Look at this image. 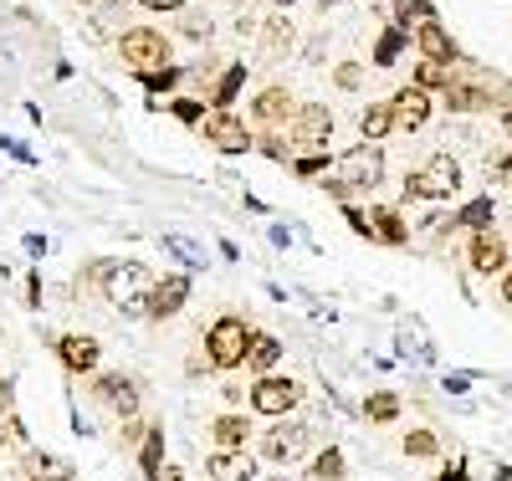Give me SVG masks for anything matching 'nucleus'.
I'll return each mask as SVG.
<instances>
[{"instance_id": "nucleus-1", "label": "nucleus", "mask_w": 512, "mask_h": 481, "mask_svg": "<svg viewBox=\"0 0 512 481\" xmlns=\"http://www.w3.org/2000/svg\"><path fill=\"white\" fill-rule=\"evenodd\" d=\"M379 180H384V149L359 144V149H349L344 159L333 164V180H323V190H328L338 205H349V195H364V190H374Z\"/></svg>"}, {"instance_id": "nucleus-2", "label": "nucleus", "mask_w": 512, "mask_h": 481, "mask_svg": "<svg viewBox=\"0 0 512 481\" xmlns=\"http://www.w3.org/2000/svg\"><path fill=\"white\" fill-rule=\"evenodd\" d=\"M246 343H251L246 318L221 313L216 323L205 328V364H210V369H241V364H246Z\"/></svg>"}, {"instance_id": "nucleus-3", "label": "nucleus", "mask_w": 512, "mask_h": 481, "mask_svg": "<svg viewBox=\"0 0 512 481\" xmlns=\"http://www.w3.org/2000/svg\"><path fill=\"white\" fill-rule=\"evenodd\" d=\"M461 190V164L451 154H431L415 174H405V195L410 200H451Z\"/></svg>"}, {"instance_id": "nucleus-4", "label": "nucleus", "mask_w": 512, "mask_h": 481, "mask_svg": "<svg viewBox=\"0 0 512 481\" xmlns=\"http://www.w3.org/2000/svg\"><path fill=\"white\" fill-rule=\"evenodd\" d=\"M118 52H123V62L134 67L139 77L169 67V41H164V31H154V26H128V31L118 36Z\"/></svg>"}, {"instance_id": "nucleus-5", "label": "nucleus", "mask_w": 512, "mask_h": 481, "mask_svg": "<svg viewBox=\"0 0 512 481\" xmlns=\"http://www.w3.org/2000/svg\"><path fill=\"white\" fill-rule=\"evenodd\" d=\"M103 292L123 308V318H144V297H149V272L139 261H113V272L103 282Z\"/></svg>"}, {"instance_id": "nucleus-6", "label": "nucleus", "mask_w": 512, "mask_h": 481, "mask_svg": "<svg viewBox=\"0 0 512 481\" xmlns=\"http://www.w3.org/2000/svg\"><path fill=\"white\" fill-rule=\"evenodd\" d=\"M297 400H303V384L287 379V374H267V379H256V384H251V395H246V405H251L256 415H267V420L292 415V410H297Z\"/></svg>"}, {"instance_id": "nucleus-7", "label": "nucleus", "mask_w": 512, "mask_h": 481, "mask_svg": "<svg viewBox=\"0 0 512 481\" xmlns=\"http://www.w3.org/2000/svg\"><path fill=\"white\" fill-rule=\"evenodd\" d=\"M308 446H313V430H308L303 420H287V415L262 435V456H267L272 466H292V461H303V456H308Z\"/></svg>"}, {"instance_id": "nucleus-8", "label": "nucleus", "mask_w": 512, "mask_h": 481, "mask_svg": "<svg viewBox=\"0 0 512 481\" xmlns=\"http://www.w3.org/2000/svg\"><path fill=\"white\" fill-rule=\"evenodd\" d=\"M328 134H333V108H323V103H303L287 123V139L297 149H318V144H328Z\"/></svg>"}, {"instance_id": "nucleus-9", "label": "nucleus", "mask_w": 512, "mask_h": 481, "mask_svg": "<svg viewBox=\"0 0 512 481\" xmlns=\"http://www.w3.org/2000/svg\"><path fill=\"white\" fill-rule=\"evenodd\" d=\"M93 400L108 405L118 420H134L139 415V379H128V374H98L93 379Z\"/></svg>"}, {"instance_id": "nucleus-10", "label": "nucleus", "mask_w": 512, "mask_h": 481, "mask_svg": "<svg viewBox=\"0 0 512 481\" xmlns=\"http://www.w3.org/2000/svg\"><path fill=\"white\" fill-rule=\"evenodd\" d=\"M205 144L221 149V154H246L251 134H246V123L231 108H216V113H205Z\"/></svg>"}, {"instance_id": "nucleus-11", "label": "nucleus", "mask_w": 512, "mask_h": 481, "mask_svg": "<svg viewBox=\"0 0 512 481\" xmlns=\"http://www.w3.org/2000/svg\"><path fill=\"white\" fill-rule=\"evenodd\" d=\"M185 302H190V277H185V272H169L164 282L149 287V297H144V318H159V323H164V318H175Z\"/></svg>"}, {"instance_id": "nucleus-12", "label": "nucleus", "mask_w": 512, "mask_h": 481, "mask_svg": "<svg viewBox=\"0 0 512 481\" xmlns=\"http://www.w3.org/2000/svg\"><path fill=\"white\" fill-rule=\"evenodd\" d=\"M57 359H62L67 374H98L103 343L93 333H67V338H57Z\"/></svg>"}, {"instance_id": "nucleus-13", "label": "nucleus", "mask_w": 512, "mask_h": 481, "mask_svg": "<svg viewBox=\"0 0 512 481\" xmlns=\"http://www.w3.org/2000/svg\"><path fill=\"white\" fill-rule=\"evenodd\" d=\"M415 47H420V57H425V62H441V67H451V62L461 57V52H456V41H451V31H446L436 16L415 26Z\"/></svg>"}, {"instance_id": "nucleus-14", "label": "nucleus", "mask_w": 512, "mask_h": 481, "mask_svg": "<svg viewBox=\"0 0 512 481\" xmlns=\"http://www.w3.org/2000/svg\"><path fill=\"white\" fill-rule=\"evenodd\" d=\"M466 256H472V272H482V277H502L507 272V241L497 231H477Z\"/></svg>"}, {"instance_id": "nucleus-15", "label": "nucleus", "mask_w": 512, "mask_h": 481, "mask_svg": "<svg viewBox=\"0 0 512 481\" xmlns=\"http://www.w3.org/2000/svg\"><path fill=\"white\" fill-rule=\"evenodd\" d=\"M390 103H395V128H405V134L431 123V93H420V87H400Z\"/></svg>"}, {"instance_id": "nucleus-16", "label": "nucleus", "mask_w": 512, "mask_h": 481, "mask_svg": "<svg viewBox=\"0 0 512 481\" xmlns=\"http://www.w3.org/2000/svg\"><path fill=\"white\" fill-rule=\"evenodd\" d=\"M282 354H287L282 338H272V333H256V328H251V343H246V369H251L256 379H267V374L282 364Z\"/></svg>"}, {"instance_id": "nucleus-17", "label": "nucleus", "mask_w": 512, "mask_h": 481, "mask_svg": "<svg viewBox=\"0 0 512 481\" xmlns=\"http://www.w3.org/2000/svg\"><path fill=\"white\" fill-rule=\"evenodd\" d=\"M205 471H210V481H251L256 476V456L251 451H210Z\"/></svg>"}, {"instance_id": "nucleus-18", "label": "nucleus", "mask_w": 512, "mask_h": 481, "mask_svg": "<svg viewBox=\"0 0 512 481\" xmlns=\"http://www.w3.org/2000/svg\"><path fill=\"white\" fill-rule=\"evenodd\" d=\"M446 108H451V113H482V108H492V93H487V87H477V82H466L461 72H451V82H446Z\"/></svg>"}, {"instance_id": "nucleus-19", "label": "nucleus", "mask_w": 512, "mask_h": 481, "mask_svg": "<svg viewBox=\"0 0 512 481\" xmlns=\"http://www.w3.org/2000/svg\"><path fill=\"white\" fill-rule=\"evenodd\" d=\"M369 231H374V241H384V246H410V231H405V221H400L395 205H374V210H369Z\"/></svg>"}, {"instance_id": "nucleus-20", "label": "nucleus", "mask_w": 512, "mask_h": 481, "mask_svg": "<svg viewBox=\"0 0 512 481\" xmlns=\"http://www.w3.org/2000/svg\"><path fill=\"white\" fill-rule=\"evenodd\" d=\"M21 471H26L31 481H72V476H77V471H72L62 456H47V451H26Z\"/></svg>"}, {"instance_id": "nucleus-21", "label": "nucleus", "mask_w": 512, "mask_h": 481, "mask_svg": "<svg viewBox=\"0 0 512 481\" xmlns=\"http://www.w3.org/2000/svg\"><path fill=\"white\" fill-rule=\"evenodd\" d=\"M359 134H364V144H379L384 134H395V103H369L359 113Z\"/></svg>"}, {"instance_id": "nucleus-22", "label": "nucleus", "mask_w": 512, "mask_h": 481, "mask_svg": "<svg viewBox=\"0 0 512 481\" xmlns=\"http://www.w3.org/2000/svg\"><path fill=\"white\" fill-rule=\"evenodd\" d=\"M287 113H292V93H287V87H267V93H256V103H251L256 123H282Z\"/></svg>"}, {"instance_id": "nucleus-23", "label": "nucleus", "mask_w": 512, "mask_h": 481, "mask_svg": "<svg viewBox=\"0 0 512 481\" xmlns=\"http://www.w3.org/2000/svg\"><path fill=\"white\" fill-rule=\"evenodd\" d=\"M210 435H216V446H221V451H246L251 420H246V415H216V425H210Z\"/></svg>"}, {"instance_id": "nucleus-24", "label": "nucleus", "mask_w": 512, "mask_h": 481, "mask_svg": "<svg viewBox=\"0 0 512 481\" xmlns=\"http://www.w3.org/2000/svg\"><path fill=\"white\" fill-rule=\"evenodd\" d=\"M461 226L472 231V236H477V231H492V195H482V200H472V205H461V210L451 215V231H461Z\"/></svg>"}, {"instance_id": "nucleus-25", "label": "nucleus", "mask_w": 512, "mask_h": 481, "mask_svg": "<svg viewBox=\"0 0 512 481\" xmlns=\"http://www.w3.org/2000/svg\"><path fill=\"white\" fill-rule=\"evenodd\" d=\"M159 466H164V425H149L144 446H139V471L154 481V476H159Z\"/></svg>"}, {"instance_id": "nucleus-26", "label": "nucleus", "mask_w": 512, "mask_h": 481, "mask_svg": "<svg viewBox=\"0 0 512 481\" xmlns=\"http://www.w3.org/2000/svg\"><path fill=\"white\" fill-rule=\"evenodd\" d=\"M405 47H410V31L405 26H390V31L379 36V47H374V67H395Z\"/></svg>"}, {"instance_id": "nucleus-27", "label": "nucleus", "mask_w": 512, "mask_h": 481, "mask_svg": "<svg viewBox=\"0 0 512 481\" xmlns=\"http://www.w3.org/2000/svg\"><path fill=\"white\" fill-rule=\"evenodd\" d=\"M344 471H349V461H344V451L338 446H328V451H318V461H313V481H344Z\"/></svg>"}, {"instance_id": "nucleus-28", "label": "nucleus", "mask_w": 512, "mask_h": 481, "mask_svg": "<svg viewBox=\"0 0 512 481\" xmlns=\"http://www.w3.org/2000/svg\"><path fill=\"white\" fill-rule=\"evenodd\" d=\"M364 415H369L374 425H390V420H400V395H390V389H379V395H369V400H364Z\"/></svg>"}, {"instance_id": "nucleus-29", "label": "nucleus", "mask_w": 512, "mask_h": 481, "mask_svg": "<svg viewBox=\"0 0 512 481\" xmlns=\"http://www.w3.org/2000/svg\"><path fill=\"white\" fill-rule=\"evenodd\" d=\"M405 456H410V461H431V456H441L436 430H410V435H405Z\"/></svg>"}, {"instance_id": "nucleus-30", "label": "nucleus", "mask_w": 512, "mask_h": 481, "mask_svg": "<svg viewBox=\"0 0 512 481\" xmlns=\"http://www.w3.org/2000/svg\"><path fill=\"white\" fill-rule=\"evenodd\" d=\"M446 82H451V67H441V62H425V57H420V67H415V82H410V87H420V93H431V87H441V93H446Z\"/></svg>"}, {"instance_id": "nucleus-31", "label": "nucleus", "mask_w": 512, "mask_h": 481, "mask_svg": "<svg viewBox=\"0 0 512 481\" xmlns=\"http://www.w3.org/2000/svg\"><path fill=\"white\" fill-rule=\"evenodd\" d=\"M159 246H164L169 256H180V261H185V267H190V272H200V267H205V251H200L195 241H185V236H164Z\"/></svg>"}, {"instance_id": "nucleus-32", "label": "nucleus", "mask_w": 512, "mask_h": 481, "mask_svg": "<svg viewBox=\"0 0 512 481\" xmlns=\"http://www.w3.org/2000/svg\"><path fill=\"white\" fill-rule=\"evenodd\" d=\"M436 11H431V0H395V26H405L410 31V21H431Z\"/></svg>"}, {"instance_id": "nucleus-33", "label": "nucleus", "mask_w": 512, "mask_h": 481, "mask_svg": "<svg viewBox=\"0 0 512 481\" xmlns=\"http://www.w3.org/2000/svg\"><path fill=\"white\" fill-rule=\"evenodd\" d=\"M241 87H246V67H231V72H226V77L216 82V108H231Z\"/></svg>"}, {"instance_id": "nucleus-34", "label": "nucleus", "mask_w": 512, "mask_h": 481, "mask_svg": "<svg viewBox=\"0 0 512 481\" xmlns=\"http://www.w3.org/2000/svg\"><path fill=\"white\" fill-rule=\"evenodd\" d=\"M262 41H267V52H287V47H292V26H287V21H267Z\"/></svg>"}, {"instance_id": "nucleus-35", "label": "nucleus", "mask_w": 512, "mask_h": 481, "mask_svg": "<svg viewBox=\"0 0 512 481\" xmlns=\"http://www.w3.org/2000/svg\"><path fill=\"white\" fill-rule=\"evenodd\" d=\"M169 113H175L180 123H205V103L200 98H175V103H169Z\"/></svg>"}, {"instance_id": "nucleus-36", "label": "nucleus", "mask_w": 512, "mask_h": 481, "mask_svg": "<svg viewBox=\"0 0 512 481\" xmlns=\"http://www.w3.org/2000/svg\"><path fill=\"white\" fill-rule=\"evenodd\" d=\"M323 169H328V154H308V159H297V164H292L297 180H313V174H323Z\"/></svg>"}, {"instance_id": "nucleus-37", "label": "nucleus", "mask_w": 512, "mask_h": 481, "mask_svg": "<svg viewBox=\"0 0 512 481\" xmlns=\"http://www.w3.org/2000/svg\"><path fill=\"white\" fill-rule=\"evenodd\" d=\"M180 82V67H159V72H144V87L149 93H159V87H175Z\"/></svg>"}, {"instance_id": "nucleus-38", "label": "nucleus", "mask_w": 512, "mask_h": 481, "mask_svg": "<svg viewBox=\"0 0 512 481\" xmlns=\"http://www.w3.org/2000/svg\"><path fill=\"white\" fill-rule=\"evenodd\" d=\"M344 221L354 226V236H364V241H374V231H369V215H364L359 205H344Z\"/></svg>"}, {"instance_id": "nucleus-39", "label": "nucleus", "mask_w": 512, "mask_h": 481, "mask_svg": "<svg viewBox=\"0 0 512 481\" xmlns=\"http://www.w3.org/2000/svg\"><path fill=\"white\" fill-rule=\"evenodd\" d=\"M436 481H472V471H466V456H451L446 466H441V476Z\"/></svg>"}, {"instance_id": "nucleus-40", "label": "nucleus", "mask_w": 512, "mask_h": 481, "mask_svg": "<svg viewBox=\"0 0 512 481\" xmlns=\"http://www.w3.org/2000/svg\"><path fill=\"white\" fill-rule=\"evenodd\" d=\"M144 435H149V425L134 415V420H123V446H144Z\"/></svg>"}, {"instance_id": "nucleus-41", "label": "nucleus", "mask_w": 512, "mask_h": 481, "mask_svg": "<svg viewBox=\"0 0 512 481\" xmlns=\"http://www.w3.org/2000/svg\"><path fill=\"white\" fill-rule=\"evenodd\" d=\"M0 441H16V446H21V441H26V425H21L16 415H6V425H0Z\"/></svg>"}, {"instance_id": "nucleus-42", "label": "nucleus", "mask_w": 512, "mask_h": 481, "mask_svg": "<svg viewBox=\"0 0 512 481\" xmlns=\"http://www.w3.org/2000/svg\"><path fill=\"white\" fill-rule=\"evenodd\" d=\"M16 405V379H0V415H11Z\"/></svg>"}, {"instance_id": "nucleus-43", "label": "nucleus", "mask_w": 512, "mask_h": 481, "mask_svg": "<svg viewBox=\"0 0 512 481\" xmlns=\"http://www.w3.org/2000/svg\"><path fill=\"white\" fill-rule=\"evenodd\" d=\"M0 149H6L11 159H21V164H31V149H26L21 139H0Z\"/></svg>"}, {"instance_id": "nucleus-44", "label": "nucleus", "mask_w": 512, "mask_h": 481, "mask_svg": "<svg viewBox=\"0 0 512 481\" xmlns=\"http://www.w3.org/2000/svg\"><path fill=\"white\" fill-rule=\"evenodd\" d=\"M262 154H267V159H277V164H287V149H282V139H272V134L262 139Z\"/></svg>"}, {"instance_id": "nucleus-45", "label": "nucleus", "mask_w": 512, "mask_h": 481, "mask_svg": "<svg viewBox=\"0 0 512 481\" xmlns=\"http://www.w3.org/2000/svg\"><path fill=\"white\" fill-rule=\"evenodd\" d=\"M338 87H359V62H344V67H338Z\"/></svg>"}, {"instance_id": "nucleus-46", "label": "nucleus", "mask_w": 512, "mask_h": 481, "mask_svg": "<svg viewBox=\"0 0 512 481\" xmlns=\"http://www.w3.org/2000/svg\"><path fill=\"white\" fill-rule=\"evenodd\" d=\"M461 389H472V374H446V395H461Z\"/></svg>"}, {"instance_id": "nucleus-47", "label": "nucleus", "mask_w": 512, "mask_h": 481, "mask_svg": "<svg viewBox=\"0 0 512 481\" xmlns=\"http://www.w3.org/2000/svg\"><path fill=\"white\" fill-rule=\"evenodd\" d=\"M185 36H195V41L210 36V21H205V16H190V21H185Z\"/></svg>"}, {"instance_id": "nucleus-48", "label": "nucleus", "mask_w": 512, "mask_h": 481, "mask_svg": "<svg viewBox=\"0 0 512 481\" xmlns=\"http://www.w3.org/2000/svg\"><path fill=\"white\" fill-rule=\"evenodd\" d=\"M139 6H144V11H180L185 0H139Z\"/></svg>"}, {"instance_id": "nucleus-49", "label": "nucleus", "mask_w": 512, "mask_h": 481, "mask_svg": "<svg viewBox=\"0 0 512 481\" xmlns=\"http://www.w3.org/2000/svg\"><path fill=\"white\" fill-rule=\"evenodd\" d=\"M221 400H226V405H241V400H246V389H236V384H226V389H221Z\"/></svg>"}, {"instance_id": "nucleus-50", "label": "nucleus", "mask_w": 512, "mask_h": 481, "mask_svg": "<svg viewBox=\"0 0 512 481\" xmlns=\"http://www.w3.org/2000/svg\"><path fill=\"white\" fill-rule=\"evenodd\" d=\"M26 251L31 256H47V236H26Z\"/></svg>"}, {"instance_id": "nucleus-51", "label": "nucleus", "mask_w": 512, "mask_h": 481, "mask_svg": "<svg viewBox=\"0 0 512 481\" xmlns=\"http://www.w3.org/2000/svg\"><path fill=\"white\" fill-rule=\"evenodd\" d=\"M154 481H185V471L180 466H159V476Z\"/></svg>"}, {"instance_id": "nucleus-52", "label": "nucleus", "mask_w": 512, "mask_h": 481, "mask_svg": "<svg viewBox=\"0 0 512 481\" xmlns=\"http://www.w3.org/2000/svg\"><path fill=\"white\" fill-rule=\"evenodd\" d=\"M26 297H31V308H41V277H31V282H26Z\"/></svg>"}, {"instance_id": "nucleus-53", "label": "nucleus", "mask_w": 512, "mask_h": 481, "mask_svg": "<svg viewBox=\"0 0 512 481\" xmlns=\"http://www.w3.org/2000/svg\"><path fill=\"white\" fill-rule=\"evenodd\" d=\"M502 302H507V308H512V267L502 272Z\"/></svg>"}, {"instance_id": "nucleus-54", "label": "nucleus", "mask_w": 512, "mask_h": 481, "mask_svg": "<svg viewBox=\"0 0 512 481\" xmlns=\"http://www.w3.org/2000/svg\"><path fill=\"white\" fill-rule=\"evenodd\" d=\"M502 128H507V134H512V103L502 108Z\"/></svg>"}, {"instance_id": "nucleus-55", "label": "nucleus", "mask_w": 512, "mask_h": 481, "mask_svg": "<svg viewBox=\"0 0 512 481\" xmlns=\"http://www.w3.org/2000/svg\"><path fill=\"white\" fill-rule=\"evenodd\" d=\"M497 481H512V466H502V471H497Z\"/></svg>"}, {"instance_id": "nucleus-56", "label": "nucleus", "mask_w": 512, "mask_h": 481, "mask_svg": "<svg viewBox=\"0 0 512 481\" xmlns=\"http://www.w3.org/2000/svg\"><path fill=\"white\" fill-rule=\"evenodd\" d=\"M277 6H297V0H277Z\"/></svg>"}]
</instances>
